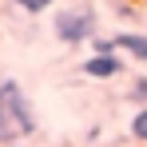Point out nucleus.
I'll list each match as a JSON object with an SVG mask.
<instances>
[{
    "label": "nucleus",
    "mask_w": 147,
    "mask_h": 147,
    "mask_svg": "<svg viewBox=\"0 0 147 147\" xmlns=\"http://www.w3.org/2000/svg\"><path fill=\"white\" fill-rule=\"evenodd\" d=\"M111 48H127L135 60H147V36H139V32H123V36L111 40Z\"/></svg>",
    "instance_id": "nucleus-4"
},
{
    "label": "nucleus",
    "mask_w": 147,
    "mask_h": 147,
    "mask_svg": "<svg viewBox=\"0 0 147 147\" xmlns=\"http://www.w3.org/2000/svg\"><path fill=\"white\" fill-rule=\"evenodd\" d=\"M131 135L147 143V107H139V111H135V119H131Z\"/></svg>",
    "instance_id": "nucleus-5"
},
{
    "label": "nucleus",
    "mask_w": 147,
    "mask_h": 147,
    "mask_svg": "<svg viewBox=\"0 0 147 147\" xmlns=\"http://www.w3.org/2000/svg\"><path fill=\"white\" fill-rule=\"evenodd\" d=\"M36 131V115L32 103L20 92L16 80H0V143H16Z\"/></svg>",
    "instance_id": "nucleus-1"
},
{
    "label": "nucleus",
    "mask_w": 147,
    "mask_h": 147,
    "mask_svg": "<svg viewBox=\"0 0 147 147\" xmlns=\"http://www.w3.org/2000/svg\"><path fill=\"white\" fill-rule=\"evenodd\" d=\"M16 4H20L24 12H44V8H52L56 0H16Z\"/></svg>",
    "instance_id": "nucleus-6"
},
{
    "label": "nucleus",
    "mask_w": 147,
    "mask_h": 147,
    "mask_svg": "<svg viewBox=\"0 0 147 147\" xmlns=\"http://www.w3.org/2000/svg\"><path fill=\"white\" fill-rule=\"evenodd\" d=\"M92 28H96V20L88 12H64V16H56V36L64 44H80L84 36H92Z\"/></svg>",
    "instance_id": "nucleus-2"
},
{
    "label": "nucleus",
    "mask_w": 147,
    "mask_h": 147,
    "mask_svg": "<svg viewBox=\"0 0 147 147\" xmlns=\"http://www.w3.org/2000/svg\"><path fill=\"white\" fill-rule=\"evenodd\" d=\"M84 72L96 76V80H107V76H119V60L111 56V52H99V56H92L88 64H84Z\"/></svg>",
    "instance_id": "nucleus-3"
}]
</instances>
